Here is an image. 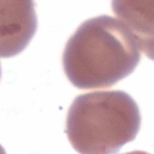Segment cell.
<instances>
[{
  "label": "cell",
  "mask_w": 154,
  "mask_h": 154,
  "mask_svg": "<svg viewBox=\"0 0 154 154\" xmlns=\"http://www.w3.org/2000/svg\"><path fill=\"white\" fill-rule=\"evenodd\" d=\"M136 38L120 20L102 15L84 21L67 41L64 73L76 87H109L130 75L141 59Z\"/></svg>",
  "instance_id": "obj_1"
},
{
  "label": "cell",
  "mask_w": 154,
  "mask_h": 154,
  "mask_svg": "<svg viewBox=\"0 0 154 154\" xmlns=\"http://www.w3.org/2000/svg\"><path fill=\"white\" fill-rule=\"evenodd\" d=\"M141 120L138 105L127 93L95 91L74 99L68 111L66 132L79 153H115L135 138Z\"/></svg>",
  "instance_id": "obj_2"
},
{
  "label": "cell",
  "mask_w": 154,
  "mask_h": 154,
  "mask_svg": "<svg viewBox=\"0 0 154 154\" xmlns=\"http://www.w3.org/2000/svg\"><path fill=\"white\" fill-rule=\"evenodd\" d=\"M1 57L20 53L34 35L37 19L32 1H1Z\"/></svg>",
  "instance_id": "obj_3"
},
{
  "label": "cell",
  "mask_w": 154,
  "mask_h": 154,
  "mask_svg": "<svg viewBox=\"0 0 154 154\" xmlns=\"http://www.w3.org/2000/svg\"><path fill=\"white\" fill-rule=\"evenodd\" d=\"M153 1H114V13L130 30L142 51L149 57L153 52Z\"/></svg>",
  "instance_id": "obj_4"
}]
</instances>
